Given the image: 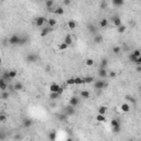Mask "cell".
Returning a JSON list of instances; mask_svg holds the SVG:
<instances>
[{
	"label": "cell",
	"mask_w": 141,
	"mask_h": 141,
	"mask_svg": "<svg viewBox=\"0 0 141 141\" xmlns=\"http://www.w3.org/2000/svg\"><path fill=\"white\" fill-rule=\"evenodd\" d=\"M19 41H20V36H19V35L12 34L10 38H9L8 42H9V44H11V45H18V44H19Z\"/></svg>",
	"instance_id": "obj_1"
},
{
	"label": "cell",
	"mask_w": 141,
	"mask_h": 141,
	"mask_svg": "<svg viewBox=\"0 0 141 141\" xmlns=\"http://www.w3.org/2000/svg\"><path fill=\"white\" fill-rule=\"evenodd\" d=\"M94 86H95L96 89H104V88L108 86V84L104 81H96L94 82Z\"/></svg>",
	"instance_id": "obj_2"
},
{
	"label": "cell",
	"mask_w": 141,
	"mask_h": 141,
	"mask_svg": "<svg viewBox=\"0 0 141 141\" xmlns=\"http://www.w3.org/2000/svg\"><path fill=\"white\" fill-rule=\"evenodd\" d=\"M45 22H46V19L43 16H40L38 18H35V25L36 27H43L45 24Z\"/></svg>",
	"instance_id": "obj_3"
},
{
	"label": "cell",
	"mask_w": 141,
	"mask_h": 141,
	"mask_svg": "<svg viewBox=\"0 0 141 141\" xmlns=\"http://www.w3.org/2000/svg\"><path fill=\"white\" fill-rule=\"evenodd\" d=\"M27 62L28 63H34L38 61V55H35V54H28L27 55Z\"/></svg>",
	"instance_id": "obj_4"
},
{
	"label": "cell",
	"mask_w": 141,
	"mask_h": 141,
	"mask_svg": "<svg viewBox=\"0 0 141 141\" xmlns=\"http://www.w3.org/2000/svg\"><path fill=\"white\" fill-rule=\"evenodd\" d=\"M79 104V99L78 97H76V96H73V97L70 98V106L72 107H76V106Z\"/></svg>",
	"instance_id": "obj_5"
},
{
	"label": "cell",
	"mask_w": 141,
	"mask_h": 141,
	"mask_svg": "<svg viewBox=\"0 0 141 141\" xmlns=\"http://www.w3.org/2000/svg\"><path fill=\"white\" fill-rule=\"evenodd\" d=\"M98 75L100 78H106V77H108V72L106 68H99L98 70Z\"/></svg>",
	"instance_id": "obj_6"
},
{
	"label": "cell",
	"mask_w": 141,
	"mask_h": 141,
	"mask_svg": "<svg viewBox=\"0 0 141 141\" xmlns=\"http://www.w3.org/2000/svg\"><path fill=\"white\" fill-rule=\"evenodd\" d=\"M32 125H33V120L30 119V118H25V119L23 120V122H22V126L24 128H30Z\"/></svg>",
	"instance_id": "obj_7"
},
{
	"label": "cell",
	"mask_w": 141,
	"mask_h": 141,
	"mask_svg": "<svg viewBox=\"0 0 141 141\" xmlns=\"http://www.w3.org/2000/svg\"><path fill=\"white\" fill-rule=\"evenodd\" d=\"M65 114L67 115V116H73V115H75V107L67 106L65 109Z\"/></svg>",
	"instance_id": "obj_8"
},
{
	"label": "cell",
	"mask_w": 141,
	"mask_h": 141,
	"mask_svg": "<svg viewBox=\"0 0 141 141\" xmlns=\"http://www.w3.org/2000/svg\"><path fill=\"white\" fill-rule=\"evenodd\" d=\"M60 85L56 84V83H53V84H51V86H50V92L51 93H57L59 92V89H60Z\"/></svg>",
	"instance_id": "obj_9"
},
{
	"label": "cell",
	"mask_w": 141,
	"mask_h": 141,
	"mask_svg": "<svg viewBox=\"0 0 141 141\" xmlns=\"http://www.w3.org/2000/svg\"><path fill=\"white\" fill-rule=\"evenodd\" d=\"M64 43H65L67 46H70V45H72V44H73V38H72V35H70V34H66L65 40H64Z\"/></svg>",
	"instance_id": "obj_10"
},
{
	"label": "cell",
	"mask_w": 141,
	"mask_h": 141,
	"mask_svg": "<svg viewBox=\"0 0 141 141\" xmlns=\"http://www.w3.org/2000/svg\"><path fill=\"white\" fill-rule=\"evenodd\" d=\"M94 82H95V79H94L93 76H86V77H83V83H84V84H92V83H94Z\"/></svg>",
	"instance_id": "obj_11"
},
{
	"label": "cell",
	"mask_w": 141,
	"mask_h": 141,
	"mask_svg": "<svg viewBox=\"0 0 141 141\" xmlns=\"http://www.w3.org/2000/svg\"><path fill=\"white\" fill-rule=\"evenodd\" d=\"M52 31V29L51 28H49V27H44L43 29H42V31H41V36H46V35L49 34L50 32Z\"/></svg>",
	"instance_id": "obj_12"
},
{
	"label": "cell",
	"mask_w": 141,
	"mask_h": 141,
	"mask_svg": "<svg viewBox=\"0 0 141 141\" xmlns=\"http://www.w3.org/2000/svg\"><path fill=\"white\" fill-rule=\"evenodd\" d=\"M112 23H114V25L115 27H120V25L122 24L121 23V20H120V18L119 17H114V18H112Z\"/></svg>",
	"instance_id": "obj_13"
},
{
	"label": "cell",
	"mask_w": 141,
	"mask_h": 141,
	"mask_svg": "<svg viewBox=\"0 0 141 141\" xmlns=\"http://www.w3.org/2000/svg\"><path fill=\"white\" fill-rule=\"evenodd\" d=\"M12 88H13V90H22L23 89V84L21 82H17V83H14Z\"/></svg>",
	"instance_id": "obj_14"
},
{
	"label": "cell",
	"mask_w": 141,
	"mask_h": 141,
	"mask_svg": "<svg viewBox=\"0 0 141 141\" xmlns=\"http://www.w3.org/2000/svg\"><path fill=\"white\" fill-rule=\"evenodd\" d=\"M46 22H47V27L51 28V29H52V28H54L55 25H56V20H55L54 18H50V19L47 20Z\"/></svg>",
	"instance_id": "obj_15"
},
{
	"label": "cell",
	"mask_w": 141,
	"mask_h": 141,
	"mask_svg": "<svg viewBox=\"0 0 141 141\" xmlns=\"http://www.w3.org/2000/svg\"><path fill=\"white\" fill-rule=\"evenodd\" d=\"M120 108H121L122 112H129V111H130V105H129V104H122V105L120 106Z\"/></svg>",
	"instance_id": "obj_16"
},
{
	"label": "cell",
	"mask_w": 141,
	"mask_h": 141,
	"mask_svg": "<svg viewBox=\"0 0 141 141\" xmlns=\"http://www.w3.org/2000/svg\"><path fill=\"white\" fill-rule=\"evenodd\" d=\"M53 13H54V14H57V16H62V14H64V9H63L62 7H57V8L54 9Z\"/></svg>",
	"instance_id": "obj_17"
},
{
	"label": "cell",
	"mask_w": 141,
	"mask_h": 141,
	"mask_svg": "<svg viewBox=\"0 0 141 141\" xmlns=\"http://www.w3.org/2000/svg\"><path fill=\"white\" fill-rule=\"evenodd\" d=\"M106 112H107V106H100L99 108H98V115H103L105 116Z\"/></svg>",
	"instance_id": "obj_18"
},
{
	"label": "cell",
	"mask_w": 141,
	"mask_h": 141,
	"mask_svg": "<svg viewBox=\"0 0 141 141\" xmlns=\"http://www.w3.org/2000/svg\"><path fill=\"white\" fill-rule=\"evenodd\" d=\"M87 30L89 31L90 33H93V34H97V28L95 27V25H93V24H88L87 25Z\"/></svg>",
	"instance_id": "obj_19"
},
{
	"label": "cell",
	"mask_w": 141,
	"mask_h": 141,
	"mask_svg": "<svg viewBox=\"0 0 141 141\" xmlns=\"http://www.w3.org/2000/svg\"><path fill=\"white\" fill-rule=\"evenodd\" d=\"M8 74H9V78L13 79V78H16V77H17L18 72H17L16 70H8Z\"/></svg>",
	"instance_id": "obj_20"
},
{
	"label": "cell",
	"mask_w": 141,
	"mask_h": 141,
	"mask_svg": "<svg viewBox=\"0 0 141 141\" xmlns=\"http://www.w3.org/2000/svg\"><path fill=\"white\" fill-rule=\"evenodd\" d=\"M81 97L84 99H88L90 97V93L88 90H82L81 92Z\"/></svg>",
	"instance_id": "obj_21"
},
{
	"label": "cell",
	"mask_w": 141,
	"mask_h": 141,
	"mask_svg": "<svg viewBox=\"0 0 141 141\" xmlns=\"http://www.w3.org/2000/svg\"><path fill=\"white\" fill-rule=\"evenodd\" d=\"M61 97V95L59 93H50V99L51 100H56Z\"/></svg>",
	"instance_id": "obj_22"
},
{
	"label": "cell",
	"mask_w": 141,
	"mask_h": 141,
	"mask_svg": "<svg viewBox=\"0 0 141 141\" xmlns=\"http://www.w3.org/2000/svg\"><path fill=\"white\" fill-rule=\"evenodd\" d=\"M94 42L97 44L101 43V42H103V36H101L100 34H95V36H94Z\"/></svg>",
	"instance_id": "obj_23"
},
{
	"label": "cell",
	"mask_w": 141,
	"mask_h": 141,
	"mask_svg": "<svg viewBox=\"0 0 141 141\" xmlns=\"http://www.w3.org/2000/svg\"><path fill=\"white\" fill-rule=\"evenodd\" d=\"M9 97H10V93L7 92V90H6V92H2L1 93V95H0V98L3 99V100H7Z\"/></svg>",
	"instance_id": "obj_24"
},
{
	"label": "cell",
	"mask_w": 141,
	"mask_h": 141,
	"mask_svg": "<svg viewBox=\"0 0 141 141\" xmlns=\"http://www.w3.org/2000/svg\"><path fill=\"white\" fill-rule=\"evenodd\" d=\"M44 5H45V7L47 9H51V8H53V6H54V1H53V0H46L45 2H44Z\"/></svg>",
	"instance_id": "obj_25"
},
{
	"label": "cell",
	"mask_w": 141,
	"mask_h": 141,
	"mask_svg": "<svg viewBox=\"0 0 141 141\" xmlns=\"http://www.w3.org/2000/svg\"><path fill=\"white\" fill-rule=\"evenodd\" d=\"M67 27L70 28V30H74L76 28V22L74 21V20H70V21L67 22Z\"/></svg>",
	"instance_id": "obj_26"
},
{
	"label": "cell",
	"mask_w": 141,
	"mask_h": 141,
	"mask_svg": "<svg viewBox=\"0 0 141 141\" xmlns=\"http://www.w3.org/2000/svg\"><path fill=\"white\" fill-rule=\"evenodd\" d=\"M99 25H100V28H106V27H108V20L106 19V18L101 19L100 22H99Z\"/></svg>",
	"instance_id": "obj_27"
},
{
	"label": "cell",
	"mask_w": 141,
	"mask_h": 141,
	"mask_svg": "<svg viewBox=\"0 0 141 141\" xmlns=\"http://www.w3.org/2000/svg\"><path fill=\"white\" fill-rule=\"evenodd\" d=\"M111 3H112L115 7H120V6L123 5V0H112Z\"/></svg>",
	"instance_id": "obj_28"
},
{
	"label": "cell",
	"mask_w": 141,
	"mask_h": 141,
	"mask_svg": "<svg viewBox=\"0 0 141 141\" xmlns=\"http://www.w3.org/2000/svg\"><path fill=\"white\" fill-rule=\"evenodd\" d=\"M96 120H97V122H105L106 117L103 116V115H97V116H96Z\"/></svg>",
	"instance_id": "obj_29"
},
{
	"label": "cell",
	"mask_w": 141,
	"mask_h": 141,
	"mask_svg": "<svg viewBox=\"0 0 141 141\" xmlns=\"http://www.w3.org/2000/svg\"><path fill=\"white\" fill-rule=\"evenodd\" d=\"M49 139H50V141H55V139H56V132L55 131H51L49 133Z\"/></svg>",
	"instance_id": "obj_30"
},
{
	"label": "cell",
	"mask_w": 141,
	"mask_h": 141,
	"mask_svg": "<svg viewBox=\"0 0 141 141\" xmlns=\"http://www.w3.org/2000/svg\"><path fill=\"white\" fill-rule=\"evenodd\" d=\"M107 65H108V60L107 59H103L100 63V68H107Z\"/></svg>",
	"instance_id": "obj_31"
},
{
	"label": "cell",
	"mask_w": 141,
	"mask_h": 141,
	"mask_svg": "<svg viewBox=\"0 0 141 141\" xmlns=\"http://www.w3.org/2000/svg\"><path fill=\"white\" fill-rule=\"evenodd\" d=\"M110 125H111V127H118V126H120V122H119V120L112 119L110 121Z\"/></svg>",
	"instance_id": "obj_32"
},
{
	"label": "cell",
	"mask_w": 141,
	"mask_h": 141,
	"mask_svg": "<svg viewBox=\"0 0 141 141\" xmlns=\"http://www.w3.org/2000/svg\"><path fill=\"white\" fill-rule=\"evenodd\" d=\"M126 30H127V27H126V25L121 24L120 27H118V33H120V34H121V33H125Z\"/></svg>",
	"instance_id": "obj_33"
},
{
	"label": "cell",
	"mask_w": 141,
	"mask_h": 141,
	"mask_svg": "<svg viewBox=\"0 0 141 141\" xmlns=\"http://www.w3.org/2000/svg\"><path fill=\"white\" fill-rule=\"evenodd\" d=\"M131 54H132L135 57H141V52H140V50H139V49L135 50V51H133Z\"/></svg>",
	"instance_id": "obj_34"
},
{
	"label": "cell",
	"mask_w": 141,
	"mask_h": 141,
	"mask_svg": "<svg viewBox=\"0 0 141 141\" xmlns=\"http://www.w3.org/2000/svg\"><path fill=\"white\" fill-rule=\"evenodd\" d=\"M74 81H75V85L84 84V83H83V78H82V77H75V78H74Z\"/></svg>",
	"instance_id": "obj_35"
},
{
	"label": "cell",
	"mask_w": 141,
	"mask_h": 141,
	"mask_svg": "<svg viewBox=\"0 0 141 141\" xmlns=\"http://www.w3.org/2000/svg\"><path fill=\"white\" fill-rule=\"evenodd\" d=\"M126 98H127L128 100H129L131 104H132V106H136V105H137V100H136V99H135L133 97H131V96H127Z\"/></svg>",
	"instance_id": "obj_36"
},
{
	"label": "cell",
	"mask_w": 141,
	"mask_h": 141,
	"mask_svg": "<svg viewBox=\"0 0 141 141\" xmlns=\"http://www.w3.org/2000/svg\"><path fill=\"white\" fill-rule=\"evenodd\" d=\"M112 52H114L115 54H120L121 47H119V46H114V47H112Z\"/></svg>",
	"instance_id": "obj_37"
},
{
	"label": "cell",
	"mask_w": 141,
	"mask_h": 141,
	"mask_svg": "<svg viewBox=\"0 0 141 141\" xmlns=\"http://www.w3.org/2000/svg\"><path fill=\"white\" fill-rule=\"evenodd\" d=\"M66 119H67V115H66V114L59 115V120H61V121H65Z\"/></svg>",
	"instance_id": "obj_38"
},
{
	"label": "cell",
	"mask_w": 141,
	"mask_h": 141,
	"mask_svg": "<svg viewBox=\"0 0 141 141\" xmlns=\"http://www.w3.org/2000/svg\"><path fill=\"white\" fill-rule=\"evenodd\" d=\"M27 38H21V36H20V41H19V44H18V45H20V46H22V45H24L25 43H27Z\"/></svg>",
	"instance_id": "obj_39"
},
{
	"label": "cell",
	"mask_w": 141,
	"mask_h": 141,
	"mask_svg": "<svg viewBox=\"0 0 141 141\" xmlns=\"http://www.w3.org/2000/svg\"><path fill=\"white\" fill-rule=\"evenodd\" d=\"M68 46L66 45L65 43H64V42H63L62 44H60V45H59V50H60V51H65L66 49H67Z\"/></svg>",
	"instance_id": "obj_40"
},
{
	"label": "cell",
	"mask_w": 141,
	"mask_h": 141,
	"mask_svg": "<svg viewBox=\"0 0 141 141\" xmlns=\"http://www.w3.org/2000/svg\"><path fill=\"white\" fill-rule=\"evenodd\" d=\"M85 63H86L87 66H93L94 65V60H92V59H87Z\"/></svg>",
	"instance_id": "obj_41"
},
{
	"label": "cell",
	"mask_w": 141,
	"mask_h": 141,
	"mask_svg": "<svg viewBox=\"0 0 141 141\" xmlns=\"http://www.w3.org/2000/svg\"><path fill=\"white\" fill-rule=\"evenodd\" d=\"M120 126H118V127H112V132L114 133H116V135H118V133L120 132Z\"/></svg>",
	"instance_id": "obj_42"
},
{
	"label": "cell",
	"mask_w": 141,
	"mask_h": 141,
	"mask_svg": "<svg viewBox=\"0 0 141 141\" xmlns=\"http://www.w3.org/2000/svg\"><path fill=\"white\" fill-rule=\"evenodd\" d=\"M6 138H7V135L3 131H0V141H5Z\"/></svg>",
	"instance_id": "obj_43"
},
{
	"label": "cell",
	"mask_w": 141,
	"mask_h": 141,
	"mask_svg": "<svg viewBox=\"0 0 141 141\" xmlns=\"http://www.w3.org/2000/svg\"><path fill=\"white\" fill-rule=\"evenodd\" d=\"M66 84L67 85H75V81H74V78H68L67 81H66Z\"/></svg>",
	"instance_id": "obj_44"
},
{
	"label": "cell",
	"mask_w": 141,
	"mask_h": 141,
	"mask_svg": "<svg viewBox=\"0 0 141 141\" xmlns=\"http://www.w3.org/2000/svg\"><path fill=\"white\" fill-rule=\"evenodd\" d=\"M135 64H136L137 66H141V57H137L136 60H135Z\"/></svg>",
	"instance_id": "obj_45"
},
{
	"label": "cell",
	"mask_w": 141,
	"mask_h": 141,
	"mask_svg": "<svg viewBox=\"0 0 141 141\" xmlns=\"http://www.w3.org/2000/svg\"><path fill=\"white\" fill-rule=\"evenodd\" d=\"M7 120V116L5 114H0V122H5Z\"/></svg>",
	"instance_id": "obj_46"
},
{
	"label": "cell",
	"mask_w": 141,
	"mask_h": 141,
	"mask_svg": "<svg viewBox=\"0 0 141 141\" xmlns=\"http://www.w3.org/2000/svg\"><path fill=\"white\" fill-rule=\"evenodd\" d=\"M107 6H108L107 1H101L100 2V9H106L107 8Z\"/></svg>",
	"instance_id": "obj_47"
},
{
	"label": "cell",
	"mask_w": 141,
	"mask_h": 141,
	"mask_svg": "<svg viewBox=\"0 0 141 141\" xmlns=\"http://www.w3.org/2000/svg\"><path fill=\"white\" fill-rule=\"evenodd\" d=\"M108 76L110 77V78H115V77L117 76V74H116V72H114V70H111L110 73L108 74Z\"/></svg>",
	"instance_id": "obj_48"
},
{
	"label": "cell",
	"mask_w": 141,
	"mask_h": 141,
	"mask_svg": "<svg viewBox=\"0 0 141 141\" xmlns=\"http://www.w3.org/2000/svg\"><path fill=\"white\" fill-rule=\"evenodd\" d=\"M136 59H137V57H135V56H133V55L132 54H131V53H130V54H129V60H130L131 61V62H135V60H136Z\"/></svg>",
	"instance_id": "obj_49"
},
{
	"label": "cell",
	"mask_w": 141,
	"mask_h": 141,
	"mask_svg": "<svg viewBox=\"0 0 141 141\" xmlns=\"http://www.w3.org/2000/svg\"><path fill=\"white\" fill-rule=\"evenodd\" d=\"M70 3H72L70 2V0H64V1H63V5L64 6H70Z\"/></svg>",
	"instance_id": "obj_50"
},
{
	"label": "cell",
	"mask_w": 141,
	"mask_h": 141,
	"mask_svg": "<svg viewBox=\"0 0 141 141\" xmlns=\"http://www.w3.org/2000/svg\"><path fill=\"white\" fill-rule=\"evenodd\" d=\"M63 92H64V88H63V87L61 86V87H60V89H59V92H57V93H59L60 95H62V94H63Z\"/></svg>",
	"instance_id": "obj_51"
},
{
	"label": "cell",
	"mask_w": 141,
	"mask_h": 141,
	"mask_svg": "<svg viewBox=\"0 0 141 141\" xmlns=\"http://www.w3.org/2000/svg\"><path fill=\"white\" fill-rule=\"evenodd\" d=\"M136 70H137V73H140V72H141V66H137Z\"/></svg>",
	"instance_id": "obj_52"
},
{
	"label": "cell",
	"mask_w": 141,
	"mask_h": 141,
	"mask_svg": "<svg viewBox=\"0 0 141 141\" xmlns=\"http://www.w3.org/2000/svg\"><path fill=\"white\" fill-rule=\"evenodd\" d=\"M50 70H51V66L47 65V66L45 67V72H50Z\"/></svg>",
	"instance_id": "obj_53"
},
{
	"label": "cell",
	"mask_w": 141,
	"mask_h": 141,
	"mask_svg": "<svg viewBox=\"0 0 141 141\" xmlns=\"http://www.w3.org/2000/svg\"><path fill=\"white\" fill-rule=\"evenodd\" d=\"M14 139H16V140H20V139H21V136H18V135H17V136L14 137Z\"/></svg>",
	"instance_id": "obj_54"
},
{
	"label": "cell",
	"mask_w": 141,
	"mask_h": 141,
	"mask_svg": "<svg viewBox=\"0 0 141 141\" xmlns=\"http://www.w3.org/2000/svg\"><path fill=\"white\" fill-rule=\"evenodd\" d=\"M65 141H73V140H72V139H70V138H68V139H66Z\"/></svg>",
	"instance_id": "obj_55"
},
{
	"label": "cell",
	"mask_w": 141,
	"mask_h": 141,
	"mask_svg": "<svg viewBox=\"0 0 141 141\" xmlns=\"http://www.w3.org/2000/svg\"><path fill=\"white\" fill-rule=\"evenodd\" d=\"M127 141H133V139H128Z\"/></svg>",
	"instance_id": "obj_56"
},
{
	"label": "cell",
	"mask_w": 141,
	"mask_h": 141,
	"mask_svg": "<svg viewBox=\"0 0 141 141\" xmlns=\"http://www.w3.org/2000/svg\"><path fill=\"white\" fill-rule=\"evenodd\" d=\"M0 65H1V57H0Z\"/></svg>",
	"instance_id": "obj_57"
},
{
	"label": "cell",
	"mask_w": 141,
	"mask_h": 141,
	"mask_svg": "<svg viewBox=\"0 0 141 141\" xmlns=\"http://www.w3.org/2000/svg\"><path fill=\"white\" fill-rule=\"evenodd\" d=\"M0 77H1V70H0Z\"/></svg>",
	"instance_id": "obj_58"
}]
</instances>
